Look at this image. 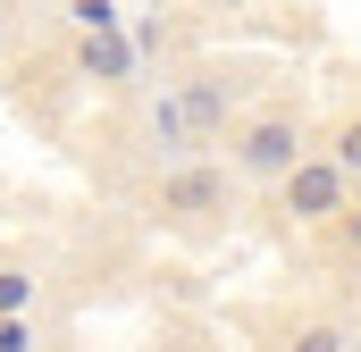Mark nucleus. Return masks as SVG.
I'll return each instance as SVG.
<instances>
[{"label": "nucleus", "instance_id": "obj_1", "mask_svg": "<svg viewBox=\"0 0 361 352\" xmlns=\"http://www.w3.org/2000/svg\"><path fill=\"white\" fill-rule=\"evenodd\" d=\"M227 193H235V184H227L219 160H177V168L152 184V210H160L169 227H210V218L227 210Z\"/></svg>", "mask_w": 361, "mask_h": 352}, {"label": "nucleus", "instance_id": "obj_2", "mask_svg": "<svg viewBox=\"0 0 361 352\" xmlns=\"http://www.w3.org/2000/svg\"><path fill=\"white\" fill-rule=\"evenodd\" d=\"M345 193H353V168H345L336 151H328V160H311V151H302L294 168L277 176V201H286V218H302V227H328L336 210H353Z\"/></svg>", "mask_w": 361, "mask_h": 352}, {"label": "nucleus", "instance_id": "obj_3", "mask_svg": "<svg viewBox=\"0 0 361 352\" xmlns=\"http://www.w3.org/2000/svg\"><path fill=\"white\" fill-rule=\"evenodd\" d=\"M294 160H302V118H252L235 134V176H252V184H277Z\"/></svg>", "mask_w": 361, "mask_h": 352}, {"label": "nucleus", "instance_id": "obj_4", "mask_svg": "<svg viewBox=\"0 0 361 352\" xmlns=\"http://www.w3.org/2000/svg\"><path fill=\"white\" fill-rule=\"evenodd\" d=\"M185 126H193V143H210V134L227 126V92H219V84H193V92H185Z\"/></svg>", "mask_w": 361, "mask_h": 352}, {"label": "nucleus", "instance_id": "obj_5", "mask_svg": "<svg viewBox=\"0 0 361 352\" xmlns=\"http://www.w3.org/2000/svg\"><path fill=\"white\" fill-rule=\"evenodd\" d=\"M152 143H160V151H193V126H185V101H160V109H152Z\"/></svg>", "mask_w": 361, "mask_h": 352}, {"label": "nucleus", "instance_id": "obj_6", "mask_svg": "<svg viewBox=\"0 0 361 352\" xmlns=\"http://www.w3.org/2000/svg\"><path fill=\"white\" fill-rule=\"evenodd\" d=\"M34 302V277L25 268H0V310H25Z\"/></svg>", "mask_w": 361, "mask_h": 352}, {"label": "nucleus", "instance_id": "obj_7", "mask_svg": "<svg viewBox=\"0 0 361 352\" xmlns=\"http://www.w3.org/2000/svg\"><path fill=\"white\" fill-rule=\"evenodd\" d=\"M336 160L361 176V118H345V126H336Z\"/></svg>", "mask_w": 361, "mask_h": 352}, {"label": "nucleus", "instance_id": "obj_8", "mask_svg": "<svg viewBox=\"0 0 361 352\" xmlns=\"http://www.w3.org/2000/svg\"><path fill=\"white\" fill-rule=\"evenodd\" d=\"M34 344V336H25V319H17V310H0V352H25Z\"/></svg>", "mask_w": 361, "mask_h": 352}, {"label": "nucleus", "instance_id": "obj_9", "mask_svg": "<svg viewBox=\"0 0 361 352\" xmlns=\"http://www.w3.org/2000/svg\"><path fill=\"white\" fill-rule=\"evenodd\" d=\"M345 244H353V252H361V210H353V218H345Z\"/></svg>", "mask_w": 361, "mask_h": 352}, {"label": "nucleus", "instance_id": "obj_10", "mask_svg": "<svg viewBox=\"0 0 361 352\" xmlns=\"http://www.w3.org/2000/svg\"><path fill=\"white\" fill-rule=\"evenodd\" d=\"M0 25H8V8H0Z\"/></svg>", "mask_w": 361, "mask_h": 352}]
</instances>
